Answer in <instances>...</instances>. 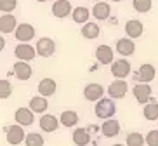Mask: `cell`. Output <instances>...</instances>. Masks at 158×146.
I'll list each match as a JSON object with an SVG mask.
<instances>
[{
	"label": "cell",
	"instance_id": "1",
	"mask_svg": "<svg viewBox=\"0 0 158 146\" xmlns=\"http://www.w3.org/2000/svg\"><path fill=\"white\" fill-rule=\"evenodd\" d=\"M115 113H116V104L113 103V99H110V98L99 99L98 103H96V106H94V115L98 118H102V120L113 118Z\"/></svg>",
	"mask_w": 158,
	"mask_h": 146
},
{
	"label": "cell",
	"instance_id": "2",
	"mask_svg": "<svg viewBox=\"0 0 158 146\" xmlns=\"http://www.w3.org/2000/svg\"><path fill=\"white\" fill-rule=\"evenodd\" d=\"M24 137H26V132L18 123H12L9 127H5V139L10 146H18L21 143H24Z\"/></svg>",
	"mask_w": 158,
	"mask_h": 146
},
{
	"label": "cell",
	"instance_id": "3",
	"mask_svg": "<svg viewBox=\"0 0 158 146\" xmlns=\"http://www.w3.org/2000/svg\"><path fill=\"white\" fill-rule=\"evenodd\" d=\"M130 71H132V66H130V63L127 61L125 57L111 63V75L115 77L116 80H123L125 77L130 75Z\"/></svg>",
	"mask_w": 158,
	"mask_h": 146
},
{
	"label": "cell",
	"instance_id": "4",
	"mask_svg": "<svg viewBox=\"0 0 158 146\" xmlns=\"http://www.w3.org/2000/svg\"><path fill=\"white\" fill-rule=\"evenodd\" d=\"M35 52L37 56H42V57H51L54 52H56V42L49 37H42L40 40L37 42V47H35Z\"/></svg>",
	"mask_w": 158,
	"mask_h": 146
},
{
	"label": "cell",
	"instance_id": "5",
	"mask_svg": "<svg viewBox=\"0 0 158 146\" xmlns=\"http://www.w3.org/2000/svg\"><path fill=\"white\" fill-rule=\"evenodd\" d=\"M14 35L21 44H30V40H33V37H35V28L30 23H21L16 26Z\"/></svg>",
	"mask_w": 158,
	"mask_h": 146
},
{
	"label": "cell",
	"instance_id": "6",
	"mask_svg": "<svg viewBox=\"0 0 158 146\" xmlns=\"http://www.w3.org/2000/svg\"><path fill=\"white\" fill-rule=\"evenodd\" d=\"M84 96L87 101H92V103H98L99 99H102L104 96V87L101 84H96V82H90V84L85 85L84 89Z\"/></svg>",
	"mask_w": 158,
	"mask_h": 146
},
{
	"label": "cell",
	"instance_id": "7",
	"mask_svg": "<svg viewBox=\"0 0 158 146\" xmlns=\"http://www.w3.org/2000/svg\"><path fill=\"white\" fill-rule=\"evenodd\" d=\"M132 94L139 104H148L151 99V87H149V84H135Z\"/></svg>",
	"mask_w": 158,
	"mask_h": 146
},
{
	"label": "cell",
	"instance_id": "8",
	"mask_svg": "<svg viewBox=\"0 0 158 146\" xmlns=\"http://www.w3.org/2000/svg\"><path fill=\"white\" fill-rule=\"evenodd\" d=\"M38 125H40V129L44 132H49L51 134V132H56L59 129V118H56L51 113H44V115H40Z\"/></svg>",
	"mask_w": 158,
	"mask_h": 146
},
{
	"label": "cell",
	"instance_id": "9",
	"mask_svg": "<svg viewBox=\"0 0 158 146\" xmlns=\"http://www.w3.org/2000/svg\"><path fill=\"white\" fill-rule=\"evenodd\" d=\"M14 56L18 57L19 61L28 63V61H31V59H35L37 52H35V47H31L30 44H19L14 49Z\"/></svg>",
	"mask_w": 158,
	"mask_h": 146
},
{
	"label": "cell",
	"instance_id": "10",
	"mask_svg": "<svg viewBox=\"0 0 158 146\" xmlns=\"http://www.w3.org/2000/svg\"><path fill=\"white\" fill-rule=\"evenodd\" d=\"M155 75H156V70H155L153 65H149V63H144L141 65L139 71H137V75H135V80L137 84H149V82H153Z\"/></svg>",
	"mask_w": 158,
	"mask_h": 146
},
{
	"label": "cell",
	"instance_id": "11",
	"mask_svg": "<svg viewBox=\"0 0 158 146\" xmlns=\"http://www.w3.org/2000/svg\"><path fill=\"white\" fill-rule=\"evenodd\" d=\"M127 90H129V85L125 80H115L108 87V96L110 99H122L127 94Z\"/></svg>",
	"mask_w": 158,
	"mask_h": 146
},
{
	"label": "cell",
	"instance_id": "12",
	"mask_svg": "<svg viewBox=\"0 0 158 146\" xmlns=\"http://www.w3.org/2000/svg\"><path fill=\"white\" fill-rule=\"evenodd\" d=\"M14 120H16V123H18V125H21V127H28V125H31V123L35 122V115L30 111V108L21 106V108L16 110Z\"/></svg>",
	"mask_w": 158,
	"mask_h": 146
},
{
	"label": "cell",
	"instance_id": "13",
	"mask_svg": "<svg viewBox=\"0 0 158 146\" xmlns=\"http://www.w3.org/2000/svg\"><path fill=\"white\" fill-rule=\"evenodd\" d=\"M71 10H73V7H71L70 0H56L52 4V14L59 19H64L66 16H70Z\"/></svg>",
	"mask_w": 158,
	"mask_h": 146
},
{
	"label": "cell",
	"instance_id": "14",
	"mask_svg": "<svg viewBox=\"0 0 158 146\" xmlns=\"http://www.w3.org/2000/svg\"><path fill=\"white\" fill-rule=\"evenodd\" d=\"M144 31V24L141 23L139 19H129L125 24V33H127V38L134 40V38H139Z\"/></svg>",
	"mask_w": 158,
	"mask_h": 146
},
{
	"label": "cell",
	"instance_id": "15",
	"mask_svg": "<svg viewBox=\"0 0 158 146\" xmlns=\"http://www.w3.org/2000/svg\"><path fill=\"white\" fill-rule=\"evenodd\" d=\"M101 134L104 137H116L120 134V122L115 120V118H110V120H104V123L101 125Z\"/></svg>",
	"mask_w": 158,
	"mask_h": 146
},
{
	"label": "cell",
	"instance_id": "16",
	"mask_svg": "<svg viewBox=\"0 0 158 146\" xmlns=\"http://www.w3.org/2000/svg\"><path fill=\"white\" fill-rule=\"evenodd\" d=\"M116 52L120 54V56L127 57V56H132L135 52V44L134 40H130V38H120V40H116Z\"/></svg>",
	"mask_w": 158,
	"mask_h": 146
},
{
	"label": "cell",
	"instance_id": "17",
	"mask_svg": "<svg viewBox=\"0 0 158 146\" xmlns=\"http://www.w3.org/2000/svg\"><path fill=\"white\" fill-rule=\"evenodd\" d=\"M113 49L106 44H102V45H98L96 49V59H98L101 65H111L113 63Z\"/></svg>",
	"mask_w": 158,
	"mask_h": 146
},
{
	"label": "cell",
	"instance_id": "18",
	"mask_svg": "<svg viewBox=\"0 0 158 146\" xmlns=\"http://www.w3.org/2000/svg\"><path fill=\"white\" fill-rule=\"evenodd\" d=\"M57 85L56 82L52 80V78H42V80L38 82L37 85V90H38V96H42V98H49V96H52L54 92H56Z\"/></svg>",
	"mask_w": 158,
	"mask_h": 146
},
{
	"label": "cell",
	"instance_id": "19",
	"mask_svg": "<svg viewBox=\"0 0 158 146\" xmlns=\"http://www.w3.org/2000/svg\"><path fill=\"white\" fill-rule=\"evenodd\" d=\"M71 139H73V144H75V146H89V144H90V139H92V136L87 132V129L78 127V129H75V131H73V134H71Z\"/></svg>",
	"mask_w": 158,
	"mask_h": 146
},
{
	"label": "cell",
	"instance_id": "20",
	"mask_svg": "<svg viewBox=\"0 0 158 146\" xmlns=\"http://www.w3.org/2000/svg\"><path fill=\"white\" fill-rule=\"evenodd\" d=\"M14 75L18 77V80H28V78H31L33 75V70H31V66L28 65V63H24V61H18L14 63Z\"/></svg>",
	"mask_w": 158,
	"mask_h": 146
},
{
	"label": "cell",
	"instance_id": "21",
	"mask_svg": "<svg viewBox=\"0 0 158 146\" xmlns=\"http://www.w3.org/2000/svg\"><path fill=\"white\" fill-rule=\"evenodd\" d=\"M47 108H49V103H47V99L42 98V96H33V98L30 99V111H31L33 115L35 113L44 115L47 111Z\"/></svg>",
	"mask_w": 158,
	"mask_h": 146
},
{
	"label": "cell",
	"instance_id": "22",
	"mask_svg": "<svg viewBox=\"0 0 158 146\" xmlns=\"http://www.w3.org/2000/svg\"><path fill=\"white\" fill-rule=\"evenodd\" d=\"M78 123V113L75 111V110H64L59 117V125L63 127H75Z\"/></svg>",
	"mask_w": 158,
	"mask_h": 146
},
{
	"label": "cell",
	"instance_id": "23",
	"mask_svg": "<svg viewBox=\"0 0 158 146\" xmlns=\"http://www.w3.org/2000/svg\"><path fill=\"white\" fill-rule=\"evenodd\" d=\"M18 26V19L12 14H4L0 16V31L2 33H12Z\"/></svg>",
	"mask_w": 158,
	"mask_h": 146
},
{
	"label": "cell",
	"instance_id": "24",
	"mask_svg": "<svg viewBox=\"0 0 158 146\" xmlns=\"http://www.w3.org/2000/svg\"><path fill=\"white\" fill-rule=\"evenodd\" d=\"M110 14H111L110 4H106V2H96V5H94V9H92V16L98 19V21H104V19H108Z\"/></svg>",
	"mask_w": 158,
	"mask_h": 146
},
{
	"label": "cell",
	"instance_id": "25",
	"mask_svg": "<svg viewBox=\"0 0 158 146\" xmlns=\"http://www.w3.org/2000/svg\"><path fill=\"white\" fill-rule=\"evenodd\" d=\"M89 16H90V12H89L87 7H75L73 10H71V18H73L75 23H78V24H85L89 21Z\"/></svg>",
	"mask_w": 158,
	"mask_h": 146
},
{
	"label": "cell",
	"instance_id": "26",
	"mask_svg": "<svg viewBox=\"0 0 158 146\" xmlns=\"http://www.w3.org/2000/svg\"><path fill=\"white\" fill-rule=\"evenodd\" d=\"M99 33H101V28L98 26V23H85L82 26V35L89 40H94V38L99 37Z\"/></svg>",
	"mask_w": 158,
	"mask_h": 146
},
{
	"label": "cell",
	"instance_id": "27",
	"mask_svg": "<svg viewBox=\"0 0 158 146\" xmlns=\"http://www.w3.org/2000/svg\"><path fill=\"white\" fill-rule=\"evenodd\" d=\"M143 115L146 120H149V122H155V120H158V103H148L144 104V110H143Z\"/></svg>",
	"mask_w": 158,
	"mask_h": 146
},
{
	"label": "cell",
	"instance_id": "28",
	"mask_svg": "<svg viewBox=\"0 0 158 146\" xmlns=\"http://www.w3.org/2000/svg\"><path fill=\"white\" fill-rule=\"evenodd\" d=\"M125 146H144V136L141 132H129L125 137Z\"/></svg>",
	"mask_w": 158,
	"mask_h": 146
},
{
	"label": "cell",
	"instance_id": "29",
	"mask_svg": "<svg viewBox=\"0 0 158 146\" xmlns=\"http://www.w3.org/2000/svg\"><path fill=\"white\" fill-rule=\"evenodd\" d=\"M24 144L26 146H44L45 141H44L42 134H38V132H30V134H26V137H24Z\"/></svg>",
	"mask_w": 158,
	"mask_h": 146
},
{
	"label": "cell",
	"instance_id": "30",
	"mask_svg": "<svg viewBox=\"0 0 158 146\" xmlns=\"http://www.w3.org/2000/svg\"><path fill=\"white\" fill-rule=\"evenodd\" d=\"M132 7H134L137 12H149L151 7H153V2H151V0H134V2H132Z\"/></svg>",
	"mask_w": 158,
	"mask_h": 146
},
{
	"label": "cell",
	"instance_id": "31",
	"mask_svg": "<svg viewBox=\"0 0 158 146\" xmlns=\"http://www.w3.org/2000/svg\"><path fill=\"white\" fill-rule=\"evenodd\" d=\"M12 94V84L9 80H0V99H7Z\"/></svg>",
	"mask_w": 158,
	"mask_h": 146
},
{
	"label": "cell",
	"instance_id": "32",
	"mask_svg": "<svg viewBox=\"0 0 158 146\" xmlns=\"http://www.w3.org/2000/svg\"><path fill=\"white\" fill-rule=\"evenodd\" d=\"M144 144L158 146V131H156V129H151V131L144 136Z\"/></svg>",
	"mask_w": 158,
	"mask_h": 146
},
{
	"label": "cell",
	"instance_id": "33",
	"mask_svg": "<svg viewBox=\"0 0 158 146\" xmlns=\"http://www.w3.org/2000/svg\"><path fill=\"white\" fill-rule=\"evenodd\" d=\"M18 7V0H0V10L2 12H12Z\"/></svg>",
	"mask_w": 158,
	"mask_h": 146
},
{
	"label": "cell",
	"instance_id": "34",
	"mask_svg": "<svg viewBox=\"0 0 158 146\" xmlns=\"http://www.w3.org/2000/svg\"><path fill=\"white\" fill-rule=\"evenodd\" d=\"M4 49H5V38L0 35V52L4 51Z\"/></svg>",
	"mask_w": 158,
	"mask_h": 146
},
{
	"label": "cell",
	"instance_id": "35",
	"mask_svg": "<svg viewBox=\"0 0 158 146\" xmlns=\"http://www.w3.org/2000/svg\"><path fill=\"white\" fill-rule=\"evenodd\" d=\"M111 146H125V144H120V143H116V144H111Z\"/></svg>",
	"mask_w": 158,
	"mask_h": 146
},
{
	"label": "cell",
	"instance_id": "36",
	"mask_svg": "<svg viewBox=\"0 0 158 146\" xmlns=\"http://www.w3.org/2000/svg\"><path fill=\"white\" fill-rule=\"evenodd\" d=\"M37 2H49V0H37Z\"/></svg>",
	"mask_w": 158,
	"mask_h": 146
},
{
	"label": "cell",
	"instance_id": "37",
	"mask_svg": "<svg viewBox=\"0 0 158 146\" xmlns=\"http://www.w3.org/2000/svg\"><path fill=\"white\" fill-rule=\"evenodd\" d=\"M111 2H122V0H111Z\"/></svg>",
	"mask_w": 158,
	"mask_h": 146
},
{
	"label": "cell",
	"instance_id": "38",
	"mask_svg": "<svg viewBox=\"0 0 158 146\" xmlns=\"http://www.w3.org/2000/svg\"><path fill=\"white\" fill-rule=\"evenodd\" d=\"M94 2H101V0H94Z\"/></svg>",
	"mask_w": 158,
	"mask_h": 146
}]
</instances>
